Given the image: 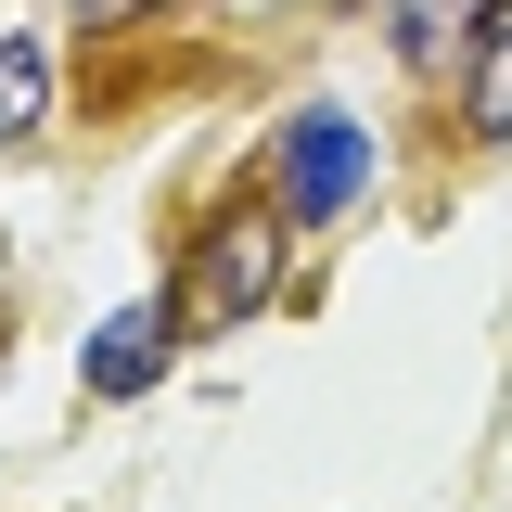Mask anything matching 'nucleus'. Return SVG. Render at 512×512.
I'll return each instance as SVG.
<instances>
[{"instance_id": "obj_3", "label": "nucleus", "mask_w": 512, "mask_h": 512, "mask_svg": "<svg viewBox=\"0 0 512 512\" xmlns=\"http://www.w3.org/2000/svg\"><path fill=\"white\" fill-rule=\"evenodd\" d=\"M487 26H500V0H384V52H410V64L474 52Z\"/></svg>"}, {"instance_id": "obj_7", "label": "nucleus", "mask_w": 512, "mask_h": 512, "mask_svg": "<svg viewBox=\"0 0 512 512\" xmlns=\"http://www.w3.org/2000/svg\"><path fill=\"white\" fill-rule=\"evenodd\" d=\"M64 13H77V26H128L141 0H64Z\"/></svg>"}, {"instance_id": "obj_6", "label": "nucleus", "mask_w": 512, "mask_h": 512, "mask_svg": "<svg viewBox=\"0 0 512 512\" xmlns=\"http://www.w3.org/2000/svg\"><path fill=\"white\" fill-rule=\"evenodd\" d=\"M474 128L512 141V39H500V52H474Z\"/></svg>"}, {"instance_id": "obj_5", "label": "nucleus", "mask_w": 512, "mask_h": 512, "mask_svg": "<svg viewBox=\"0 0 512 512\" xmlns=\"http://www.w3.org/2000/svg\"><path fill=\"white\" fill-rule=\"evenodd\" d=\"M39 103H52V52L39 39H0V141H26Z\"/></svg>"}, {"instance_id": "obj_2", "label": "nucleus", "mask_w": 512, "mask_h": 512, "mask_svg": "<svg viewBox=\"0 0 512 512\" xmlns=\"http://www.w3.org/2000/svg\"><path fill=\"white\" fill-rule=\"evenodd\" d=\"M269 295V218H218L205 231V282H192V320H244Z\"/></svg>"}, {"instance_id": "obj_4", "label": "nucleus", "mask_w": 512, "mask_h": 512, "mask_svg": "<svg viewBox=\"0 0 512 512\" xmlns=\"http://www.w3.org/2000/svg\"><path fill=\"white\" fill-rule=\"evenodd\" d=\"M154 372H167V308H116L90 333V397H141Z\"/></svg>"}, {"instance_id": "obj_1", "label": "nucleus", "mask_w": 512, "mask_h": 512, "mask_svg": "<svg viewBox=\"0 0 512 512\" xmlns=\"http://www.w3.org/2000/svg\"><path fill=\"white\" fill-rule=\"evenodd\" d=\"M359 192H372V128L359 116L320 103V116L282 128V205H295V218H346Z\"/></svg>"}]
</instances>
